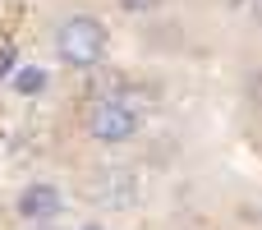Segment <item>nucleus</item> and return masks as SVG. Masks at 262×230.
Instances as JSON below:
<instances>
[{
	"label": "nucleus",
	"mask_w": 262,
	"mask_h": 230,
	"mask_svg": "<svg viewBox=\"0 0 262 230\" xmlns=\"http://www.w3.org/2000/svg\"><path fill=\"white\" fill-rule=\"evenodd\" d=\"M51 46H55L60 65H69V69L88 74V69H101V65H106V55H111V28H106L97 14L78 9V14H64V18L55 23Z\"/></svg>",
	"instance_id": "nucleus-1"
},
{
	"label": "nucleus",
	"mask_w": 262,
	"mask_h": 230,
	"mask_svg": "<svg viewBox=\"0 0 262 230\" xmlns=\"http://www.w3.org/2000/svg\"><path fill=\"white\" fill-rule=\"evenodd\" d=\"M78 198H83L88 207H101V212H129V207H138V198H143V175H138V166H129V161L88 166L83 180H78Z\"/></svg>",
	"instance_id": "nucleus-2"
},
{
	"label": "nucleus",
	"mask_w": 262,
	"mask_h": 230,
	"mask_svg": "<svg viewBox=\"0 0 262 230\" xmlns=\"http://www.w3.org/2000/svg\"><path fill=\"white\" fill-rule=\"evenodd\" d=\"M143 111L138 106H115V101H83L78 111V129L88 143H101V148H124L143 134Z\"/></svg>",
	"instance_id": "nucleus-3"
},
{
	"label": "nucleus",
	"mask_w": 262,
	"mask_h": 230,
	"mask_svg": "<svg viewBox=\"0 0 262 230\" xmlns=\"http://www.w3.org/2000/svg\"><path fill=\"white\" fill-rule=\"evenodd\" d=\"M60 212H64V194H60V184H51V180H32V184H23V189L14 194V217L28 221V226L55 221Z\"/></svg>",
	"instance_id": "nucleus-4"
},
{
	"label": "nucleus",
	"mask_w": 262,
	"mask_h": 230,
	"mask_svg": "<svg viewBox=\"0 0 262 230\" xmlns=\"http://www.w3.org/2000/svg\"><path fill=\"white\" fill-rule=\"evenodd\" d=\"M120 9H129V14H147V9H157L161 0H115Z\"/></svg>",
	"instance_id": "nucleus-5"
},
{
	"label": "nucleus",
	"mask_w": 262,
	"mask_h": 230,
	"mask_svg": "<svg viewBox=\"0 0 262 230\" xmlns=\"http://www.w3.org/2000/svg\"><path fill=\"white\" fill-rule=\"evenodd\" d=\"M37 83H41V74H37V69H28V74H18V88H23V92H28V88H37Z\"/></svg>",
	"instance_id": "nucleus-6"
},
{
	"label": "nucleus",
	"mask_w": 262,
	"mask_h": 230,
	"mask_svg": "<svg viewBox=\"0 0 262 230\" xmlns=\"http://www.w3.org/2000/svg\"><path fill=\"white\" fill-rule=\"evenodd\" d=\"M253 23L262 28V0H253Z\"/></svg>",
	"instance_id": "nucleus-7"
}]
</instances>
